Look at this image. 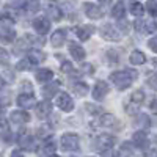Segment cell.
Instances as JSON below:
<instances>
[{
	"instance_id": "cell-35",
	"label": "cell",
	"mask_w": 157,
	"mask_h": 157,
	"mask_svg": "<svg viewBox=\"0 0 157 157\" xmlns=\"http://www.w3.org/2000/svg\"><path fill=\"white\" fill-rule=\"evenodd\" d=\"M29 68H30V61L29 60H22V61L17 63V69L19 71H27Z\"/></svg>"
},
{
	"instance_id": "cell-29",
	"label": "cell",
	"mask_w": 157,
	"mask_h": 157,
	"mask_svg": "<svg viewBox=\"0 0 157 157\" xmlns=\"http://www.w3.org/2000/svg\"><path fill=\"white\" fill-rule=\"evenodd\" d=\"M74 91L78 94V96H85L88 93V85L86 83H74Z\"/></svg>"
},
{
	"instance_id": "cell-30",
	"label": "cell",
	"mask_w": 157,
	"mask_h": 157,
	"mask_svg": "<svg viewBox=\"0 0 157 157\" xmlns=\"http://www.w3.org/2000/svg\"><path fill=\"white\" fill-rule=\"evenodd\" d=\"M57 90H58V83H54V85H50V86H46L43 90V94L46 98H52V96L57 93Z\"/></svg>"
},
{
	"instance_id": "cell-44",
	"label": "cell",
	"mask_w": 157,
	"mask_h": 157,
	"mask_svg": "<svg viewBox=\"0 0 157 157\" xmlns=\"http://www.w3.org/2000/svg\"><path fill=\"white\" fill-rule=\"evenodd\" d=\"M99 2H101V3H110L112 0H99Z\"/></svg>"
},
{
	"instance_id": "cell-11",
	"label": "cell",
	"mask_w": 157,
	"mask_h": 157,
	"mask_svg": "<svg viewBox=\"0 0 157 157\" xmlns=\"http://www.w3.org/2000/svg\"><path fill=\"white\" fill-rule=\"evenodd\" d=\"M96 32V29L93 27V25H82V27L75 29V35L78 39H82V41H88V39L91 38V35H93Z\"/></svg>"
},
{
	"instance_id": "cell-24",
	"label": "cell",
	"mask_w": 157,
	"mask_h": 157,
	"mask_svg": "<svg viewBox=\"0 0 157 157\" xmlns=\"http://www.w3.org/2000/svg\"><path fill=\"white\" fill-rule=\"evenodd\" d=\"M0 137H2L5 141H10V140H11V132H10L8 123H6L5 120L0 121Z\"/></svg>"
},
{
	"instance_id": "cell-18",
	"label": "cell",
	"mask_w": 157,
	"mask_h": 157,
	"mask_svg": "<svg viewBox=\"0 0 157 157\" xmlns=\"http://www.w3.org/2000/svg\"><path fill=\"white\" fill-rule=\"evenodd\" d=\"M130 63L135 64V66H138V64H145L146 63V57L145 54H143L141 50H134L132 54H130Z\"/></svg>"
},
{
	"instance_id": "cell-26",
	"label": "cell",
	"mask_w": 157,
	"mask_h": 157,
	"mask_svg": "<svg viewBox=\"0 0 157 157\" xmlns=\"http://www.w3.org/2000/svg\"><path fill=\"white\" fill-rule=\"evenodd\" d=\"M14 36H16V33L13 32L11 29H8V27H5V29L0 30V39H2V41H5V43L13 41V39H14Z\"/></svg>"
},
{
	"instance_id": "cell-46",
	"label": "cell",
	"mask_w": 157,
	"mask_h": 157,
	"mask_svg": "<svg viewBox=\"0 0 157 157\" xmlns=\"http://www.w3.org/2000/svg\"><path fill=\"white\" fill-rule=\"evenodd\" d=\"M49 157H58V155H49Z\"/></svg>"
},
{
	"instance_id": "cell-43",
	"label": "cell",
	"mask_w": 157,
	"mask_h": 157,
	"mask_svg": "<svg viewBox=\"0 0 157 157\" xmlns=\"http://www.w3.org/2000/svg\"><path fill=\"white\" fill-rule=\"evenodd\" d=\"M151 109H152V110L155 109V99H152V101H151Z\"/></svg>"
},
{
	"instance_id": "cell-39",
	"label": "cell",
	"mask_w": 157,
	"mask_h": 157,
	"mask_svg": "<svg viewBox=\"0 0 157 157\" xmlns=\"http://www.w3.org/2000/svg\"><path fill=\"white\" fill-rule=\"evenodd\" d=\"M82 71L85 72H93V68H91V64H82Z\"/></svg>"
},
{
	"instance_id": "cell-32",
	"label": "cell",
	"mask_w": 157,
	"mask_h": 157,
	"mask_svg": "<svg viewBox=\"0 0 157 157\" xmlns=\"http://www.w3.org/2000/svg\"><path fill=\"white\" fill-rule=\"evenodd\" d=\"M10 61V55H8V52L5 49L0 47V64H6Z\"/></svg>"
},
{
	"instance_id": "cell-5",
	"label": "cell",
	"mask_w": 157,
	"mask_h": 157,
	"mask_svg": "<svg viewBox=\"0 0 157 157\" xmlns=\"http://www.w3.org/2000/svg\"><path fill=\"white\" fill-rule=\"evenodd\" d=\"M109 91H110V88H109V83H107V82L98 80L96 85H94V90H93V98H94L96 101H102L104 98L107 96Z\"/></svg>"
},
{
	"instance_id": "cell-22",
	"label": "cell",
	"mask_w": 157,
	"mask_h": 157,
	"mask_svg": "<svg viewBox=\"0 0 157 157\" xmlns=\"http://www.w3.org/2000/svg\"><path fill=\"white\" fill-rule=\"evenodd\" d=\"M143 101H145V93H143L141 90H137L135 93H132V96H130V104H134V105L140 107Z\"/></svg>"
},
{
	"instance_id": "cell-14",
	"label": "cell",
	"mask_w": 157,
	"mask_h": 157,
	"mask_svg": "<svg viewBox=\"0 0 157 157\" xmlns=\"http://www.w3.org/2000/svg\"><path fill=\"white\" fill-rule=\"evenodd\" d=\"M132 138H134V145L137 148H146L148 146V134L145 130H137Z\"/></svg>"
},
{
	"instance_id": "cell-25",
	"label": "cell",
	"mask_w": 157,
	"mask_h": 157,
	"mask_svg": "<svg viewBox=\"0 0 157 157\" xmlns=\"http://www.w3.org/2000/svg\"><path fill=\"white\" fill-rule=\"evenodd\" d=\"M44 58H46V55L43 54V52H39V50H32L30 54H29V61L30 63H35V64L44 61Z\"/></svg>"
},
{
	"instance_id": "cell-42",
	"label": "cell",
	"mask_w": 157,
	"mask_h": 157,
	"mask_svg": "<svg viewBox=\"0 0 157 157\" xmlns=\"http://www.w3.org/2000/svg\"><path fill=\"white\" fill-rule=\"evenodd\" d=\"M151 86H152V88L155 90V77H154V75L151 77Z\"/></svg>"
},
{
	"instance_id": "cell-15",
	"label": "cell",
	"mask_w": 157,
	"mask_h": 157,
	"mask_svg": "<svg viewBox=\"0 0 157 157\" xmlns=\"http://www.w3.org/2000/svg\"><path fill=\"white\" fill-rule=\"evenodd\" d=\"M50 112H52V104L49 101H43V102L36 104V116L38 118H46Z\"/></svg>"
},
{
	"instance_id": "cell-34",
	"label": "cell",
	"mask_w": 157,
	"mask_h": 157,
	"mask_svg": "<svg viewBox=\"0 0 157 157\" xmlns=\"http://www.w3.org/2000/svg\"><path fill=\"white\" fill-rule=\"evenodd\" d=\"M118 25H120V30L123 32V33H129V22L126 21V19H120V24H118Z\"/></svg>"
},
{
	"instance_id": "cell-47",
	"label": "cell",
	"mask_w": 157,
	"mask_h": 157,
	"mask_svg": "<svg viewBox=\"0 0 157 157\" xmlns=\"http://www.w3.org/2000/svg\"><path fill=\"white\" fill-rule=\"evenodd\" d=\"M0 17H2V14H0Z\"/></svg>"
},
{
	"instance_id": "cell-2",
	"label": "cell",
	"mask_w": 157,
	"mask_h": 157,
	"mask_svg": "<svg viewBox=\"0 0 157 157\" xmlns=\"http://www.w3.org/2000/svg\"><path fill=\"white\" fill-rule=\"evenodd\" d=\"M115 141H116V138H115L113 135L102 134V135H99V137L94 140L93 148H94V149H99V151L104 152V151H107V149H112L113 145H115Z\"/></svg>"
},
{
	"instance_id": "cell-6",
	"label": "cell",
	"mask_w": 157,
	"mask_h": 157,
	"mask_svg": "<svg viewBox=\"0 0 157 157\" xmlns=\"http://www.w3.org/2000/svg\"><path fill=\"white\" fill-rule=\"evenodd\" d=\"M33 29H35V32L39 33V35H46V33L50 30V22H49L47 17L39 16V17H36V19L33 21Z\"/></svg>"
},
{
	"instance_id": "cell-3",
	"label": "cell",
	"mask_w": 157,
	"mask_h": 157,
	"mask_svg": "<svg viewBox=\"0 0 157 157\" xmlns=\"http://www.w3.org/2000/svg\"><path fill=\"white\" fill-rule=\"evenodd\" d=\"M61 149L63 151H77L78 149V137L75 134H64L61 137Z\"/></svg>"
},
{
	"instance_id": "cell-45",
	"label": "cell",
	"mask_w": 157,
	"mask_h": 157,
	"mask_svg": "<svg viewBox=\"0 0 157 157\" xmlns=\"http://www.w3.org/2000/svg\"><path fill=\"white\" fill-rule=\"evenodd\" d=\"M0 88H3V78L0 77Z\"/></svg>"
},
{
	"instance_id": "cell-40",
	"label": "cell",
	"mask_w": 157,
	"mask_h": 157,
	"mask_svg": "<svg viewBox=\"0 0 157 157\" xmlns=\"http://www.w3.org/2000/svg\"><path fill=\"white\" fill-rule=\"evenodd\" d=\"M10 3L13 6H22V0H10Z\"/></svg>"
},
{
	"instance_id": "cell-10",
	"label": "cell",
	"mask_w": 157,
	"mask_h": 157,
	"mask_svg": "<svg viewBox=\"0 0 157 157\" xmlns=\"http://www.w3.org/2000/svg\"><path fill=\"white\" fill-rule=\"evenodd\" d=\"M46 11H47V14L54 19V21H60L63 17V13L60 10V5L55 2V0H49V3L46 6Z\"/></svg>"
},
{
	"instance_id": "cell-20",
	"label": "cell",
	"mask_w": 157,
	"mask_h": 157,
	"mask_svg": "<svg viewBox=\"0 0 157 157\" xmlns=\"http://www.w3.org/2000/svg\"><path fill=\"white\" fill-rule=\"evenodd\" d=\"M36 78H38V82H50L54 78V72L50 69H39L36 72Z\"/></svg>"
},
{
	"instance_id": "cell-21",
	"label": "cell",
	"mask_w": 157,
	"mask_h": 157,
	"mask_svg": "<svg viewBox=\"0 0 157 157\" xmlns=\"http://www.w3.org/2000/svg\"><path fill=\"white\" fill-rule=\"evenodd\" d=\"M19 145H21L24 149H29V151L35 149V141H33V137H32V135H24V137H21V138H19Z\"/></svg>"
},
{
	"instance_id": "cell-16",
	"label": "cell",
	"mask_w": 157,
	"mask_h": 157,
	"mask_svg": "<svg viewBox=\"0 0 157 157\" xmlns=\"http://www.w3.org/2000/svg\"><path fill=\"white\" fill-rule=\"evenodd\" d=\"M64 41H66V32L64 30H57L50 38V43L54 47H61L64 44Z\"/></svg>"
},
{
	"instance_id": "cell-4",
	"label": "cell",
	"mask_w": 157,
	"mask_h": 157,
	"mask_svg": "<svg viewBox=\"0 0 157 157\" xmlns=\"http://www.w3.org/2000/svg\"><path fill=\"white\" fill-rule=\"evenodd\" d=\"M99 32H101L102 38L107 39V41H120V33H118V30L110 24H104Z\"/></svg>"
},
{
	"instance_id": "cell-33",
	"label": "cell",
	"mask_w": 157,
	"mask_h": 157,
	"mask_svg": "<svg viewBox=\"0 0 157 157\" xmlns=\"http://www.w3.org/2000/svg\"><path fill=\"white\" fill-rule=\"evenodd\" d=\"M157 0H149L148 2V11H149V14L151 16H155V13H157Z\"/></svg>"
},
{
	"instance_id": "cell-48",
	"label": "cell",
	"mask_w": 157,
	"mask_h": 157,
	"mask_svg": "<svg viewBox=\"0 0 157 157\" xmlns=\"http://www.w3.org/2000/svg\"><path fill=\"white\" fill-rule=\"evenodd\" d=\"M0 112H2V110H0Z\"/></svg>"
},
{
	"instance_id": "cell-37",
	"label": "cell",
	"mask_w": 157,
	"mask_h": 157,
	"mask_svg": "<svg viewBox=\"0 0 157 157\" xmlns=\"http://www.w3.org/2000/svg\"><path fill=\"white\" fill-rule=\"evenodd\" d=\"M102 157H120V154H118L115 149H107L102 152Z\"/></svg>"
},
{
	"instance_id": "cell-31",
	"label": "cell",
	"mask_w": 157,
	"mask_h": 157,
	"mask_svg": "<svg viewBox=\"0 0 157 157\" xmlns=\"http://www.w3.org/2000/svg\"><path fill=\"white\" fill-rule=\"evenodd\" d=\"M24 8H25V11H27V13H35V11H38V10H39V3H38V2H35V0H32V2L25 3V5H24Z\"/></svg>"
},
{
	"instance_id": "cell-41",
	"label": "cell",
	"mask_w": 157,
	"mask_h": 157,
	"mask_svg": "<svg viewBox=\"0 0 157 157\" xmlns=\"http://www.w3.org/2000/svg\"><path fill=\"white\" fill-rule=\"evenodd\" d=\"M11 157H24V155H22V152H21V151H17V149H16V151H13V152H11Z\"/></svg>"
},
{
	"instance_id": "cell-28",
	"label": "cell",
	"mask_w": 157,
	"mask_h": 157,
	"mask_svg": "<svg viewBox=\"0 0 157 157\" xmlns=\"http://www.w3.org/2000/svg\"><path fill=\"white\" fill-rule=\"evenodd\" d=\"M99 124L101 126H112V124H115V116L113 115H102L101 118H99Z\"/></svg>"
},
{
	"instance_id": "cell-27",
	"label": "cell",
	"mask_w": 157,
	"mask_h": 157,
	"mask_svg": "<svg viewBox=\"0 0 157 157\" xmlns=\"http://www.w3.org/2000/svg\"><path fill=\"white\" fill-rule=\"evenodd\" d=\"M130 13L137 17H141L143 13H145V8H143V5L140 2H132L130 3Z\"/></svg>"
},
{
	"instance_id": "cell-19",
	"label": "cell",
	"mask_w": 157,
	"mask_h": 157,
	"mask_svg": "<svg viewBox=\"0 0 157 157\" xmlns=\"http://www.w3.org/2000/svg\"><path fill=\"white\" fill-rule=\"evenodd\" d=\"M112 16L115 17V19H124V16H126V6H124V3L123 2H118L115 6H113V10H112Z\"/></svg>"
},
{
	"instance_id": "cell-36",
	"label": "cell",
	"mask_w": 157,
	"mask_h": 157,
	"mask_svg": "<svg viewBox=\"0 0 157 157\" xmlns=\"http://www.w3.org/2000/svg\"><path fill=\"white\" fill-rule=\"evenodd\" d=\"M61 71H63V72H72V71H74L72 63H69V61H63V64H61Z\"/></svg>"
},
{
	"instance_id": "cell-13",
	"label": "cell",
	"mask_w": 157,
	"mask_h": 157,
	"mask_svg": "<svg viewBox=\"0 0 157 157\" xmlns=\"http://www.w3.org/2000/svg\"><path fill=\"white\" fill-rule=\"evenodd\" d=\"M10 120L14 123V124L29 123V121H30V115H29L27 112H24V110H16V112H13V113H11Z\"/></svg>"
},
{
	"instance_id": "cell-9",
	"label": "cell",
	"mask_w": 157,
	"mask_h": 157,
	"mask_svg": "<svg viewBox=\"0 0 157 157\" xmlns=\"http://www.w3.org/2000/svg\"><path fill=\"white\" fill-rule=\"evenodd\" d=\"M83 11H85V14H86L90 19H101V17L104 16L102 10H101L98 5H94V3H90V2L83 5Z\"/></svg>"
},
{
	"instance_id": "cell-1",
	"label": "cell",
	"mask_w": 157,
	"mask_h": 157,
	"mask_svg": "<svg viewBox=\"0 0 157 157\" xmlns=\"http://www.w3.org/2000/svg\"><path fill=\"white\" fill-rule=\"evenodd\" d=\"M137 71L135 69H123V71H116L110 75L112 82L116 85L118 90H126L132 85V82L137 78Z\"/></svg>"
},
{
	"instance_id": "cell-8",
	"label": "cell",
	"mask_w": 157,
	"mask_h": 157,
	"mask_svg": "<svg viewBox=\"0 0 157 157\" xmlns=\"http://www.w3.org/2000/svg\"><path fill=\"white\" fill-rule=\"evenodd\" d=\"M16 102H17V105L22 107V109H32V107L36 105V99H35V96L32 93H22V94H19Z\"/></svg>"
},
{
	"instance_id": "cell-38",
	"label": "cell",
	"mask_w": 157,
	"mask_h": 157,
	"mask_svg": "<svg viewBox=\"0 0 157 157\" xmlns=\"http://www.w3.org/2000/svg\"><path fill=\"white\" fill-rule=\"evenodd\" d=\"M149 47H151L152 52H157V39L155 38H151L149 39Z\"/></svg>"
},
{
	"instance_id": "cell-7",
	"label": "cell",
	"mask_w": 157,
	"mask_h": 157,
	"mask_svg": "<svg viewBox=\"0 0 157 157\" xmlns=\"http://www.w3.org/2000/svg\"><path fill=\"white\" fill-rule=\"evenodd\" d=\"M57 105L63 112H71L74 109V102H72V99H71V96L68 93H60L57 96Z\"/></svg>"
},
{
	"instance_id": "cell-23",
	"label": "cell",
	"mask_w": 157,
	"mask_h": 157,
	"mask_svg": "<svg viewBox=\"0 0 157 157\" xmlns=\"http://www.w3.org/2000/svg\"><path fill=\"white\" fill-rule=\"evenodd\" d=\"M55 143L54 141H52V140H46L44 141V145H43V148H41V152L44 154V155H54L55 154Z\"/></svg>"
},
{
	"instance_id": "cell-17",
	"label": "cell",
	"mask_w": 157,
	"mask_h": 157,
	"mask_svg": "<svg viewBox=\"0 0 157 157\" xmlns=\"http://www.w3.org/2000/svg\"><path fill=\"white\" fill-rule=\"evenodd\" d=\"M135 29L141 33H154L155 32V24H148V22H143V21H137L135 22Z\"/></svg>"
},
{
	"instance_id": "cell-12",
	"label": "cell",
	"mask_w": 157,
	"mask_h": 157,
	"mask_svg": "<svg viewBox=\"0 0 157 157\" xmlns=\"http://www.w3.org/2000/svg\"><path fill=\"white\" fill-rule=\"evenodd\" d=\"M69 52H71V55H72V58L75 60V61H82L83 58H85V49L82 47V46H78L77 43H71L69 44Z\"/></svg>"
}]
</instances>
